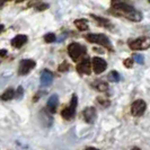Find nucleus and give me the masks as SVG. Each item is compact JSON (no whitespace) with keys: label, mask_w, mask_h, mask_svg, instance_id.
I'll use <instances>...</instances> for the list:
<instances>
[{"label":"nucleus","mask_w":150,"mask_h":150,"mask_svg":"<svg viewBox=\"0 0 150 150\" xmlns=\"http://www.w3.org/2000/svg\"><path fill=\"white\" fill-rule=\"evenodd\" d=\"M111 6L115 10V13H114L115 15H120V16H123V17L127 15L128 13L134 10V8L132 7L131 5L127 4L123 0H112Z\"/></svg>","instance_id":"nucleus-1"},{"label":"nucleus","mask_w":150,"mask_h":150,"mask_svg":"<svg viewBox=\"0 0 150 150\" xmlns=\"http://www.w3.org/2000/svg\"><path fill=\"white\" fill-rule=\"evenodd\" d=\"M86 40L89 41L90 43H95V44H99L104 47H107L110 50H112L113 46L111 41L108 40V38L104 35V34H88L86 36Z\"/></svg>","instance_id":"nucleus-2"},{"label":"nucleus","mask_w":150,"mask_h":150,"mask_svg":"<svg viewBox=\"0 0 150 150\" xmlns=\"http://www.w3.org/2000/svg\"><path fill=\"white\" fill-rule=\"evenodd\" d=\"M130 49L140 51V50H147L150 47V38L149 36H142V38H135L129 42Z\"/></svg>","instance_id":"nucleus-3"},{"label":"nucleus","mask_w":150,"mask_h":150,"mask_svg":"<svg viewBox=\"0 0 150 150\" xmlns=\"http://www.w3.org/2000/svg\"><path fill=\"white\" fill-rule=\"evenodd\" d=\"M68 53L72 60L78 61L79 58H81L83 54H86V49H85V46L78 44V43H71L68 46Z\"/></svg>","instance_id":"nucleus-4"},{"label":"nucleus","mask_w":150,"mask_h":150,"mask_svg":"<svg viewBox=\"0 0 150 150\" xmlns=\"http://www.w3.org/2000/svg\"><path fill=\"white\" fill-rule=\"evenodd\" d=\"M77 96L74 95L72 96V99H71V102H70V105L66 107L62 112H61V115H62V117L63 119H66V120H71L74 116H75L76 114V107H77Z\"/></svg>","instance_id":"nucleus-5"},{"label":"nucleus","mask_w":150,"mask_h":150,"mask_svg":"<svg viewBox=\"0 0 150 150\" xmlns=\"http://www.w3.org/2000/svg\"><path fill=\"white\" fill-rule=\"evenodd\" d=\"M35 61L30 60V59H26V60H22L19 62V68H18V74L21 76H25L30 72V70H33L35 67Z\"/></svg>","instance_id":"nucleus-6"},{"label":"nucleus","mask_w":150,"mask_h":150,"mask_svg":"<svg viewBox=\"0 0 150 150\" xmlns=\"http://www.w3.org/2000/svg\"><path fill=\"white\" fill-rule=\"evenodd\" d=\"M146 108H147L146 102L142 99H138L133 102V104L131 106V113L133 116H141L146 111Z\"/></svg>","instance_id":"nucleus-7"},{"label":"nucleus","mask_w":150,"mask_h":150,"mask_svg":"<svg viewBox=\"0 0 150 150\" xmlns=\"http://www.w3.org/2000/svg\"><path fill=\"white\" fill-rule=\"evenodd\" d=\"M106 68H107V63H106V61L104 59L98 58V57H95L93 59V69H94L95 74L99 75V74L104 72L106 70Z\"/></svg>","instance_id":"nucleus-8"},{"label":"nucleus","mask_w":150,"mask_h":150,"mask_svg":"<svg viewBox=\"0 0 150 150\" xmlns=\"http://www.w3.org/2000/svg\"><path fill=\"white\" fill-rule=\"evenodd\" d=\"M40 121L43 123L44 127H47V128H49V127L52 125V123H53L52 113L47 110V107L41 110V112H40Z\"/></svg>","instance_id":"nucleus-9"},{"label":"nucleus","mask_w":150,"mask_h":150,"mask_svg":"<svg viewBox=\"0 0 150 150\" xmlns=\"http://www.w3.org/2000/svg\"><path fill=\"white\" fill-rule=\"evenodd\" d=\"M83 119L87 123H94V121L97 117V112L95 107H87L83 110Z\"/></svg>","instance_id":"nucleus-10"},{"label":"nucleus","mask_w":150,"mask_h":150,"mask_svg":"<svg viewBox=\"0 0 150 150\" xmlns=\"http://www.w3.org/2000/svg\"><path fill=\"white\" fill-rule=\"evenodd\" d=\"M77 71L83 75H90L91 68H90V61L88 59H83L78 66H77Z\"/></svg>","instance_id":"nucleus-11"},{"label":"nucleus","mask_w":150,"mask_h":150,"mask_svg":"<svg viewBox=\"0 0 150 150\" xmlns=\"http://www.w3.org/2000/svg\"><path fill=\"white\" fill-rule=\"evenodd\" d=\"M53 75L51 71L49 70H43L41 75V85L42 86H50L52 83Z\"/></svg>","instance_id":"nucleus-12"},{"label":"nucleus","mask_w":150,"mask_h":150,"mask_svg":"<svg viewBox=\"0 0 150 150\" xmlns=\"http://www.w3.org/2000/svg\"><path fill=\"white\" fill-rule=\"evenodd\" d=\"M58 106H59V97H58V95H52L51 97L49 98V100H47V110L50 111L51 113H54L57 111V108H58Z\"/></svg>","instance_id":"nucleus-13"},{"label":"nucleus","mask_w":150,"mask_h":150,"mask_svg":"<svg viewBox=\"0 0 150 150\" xmlns=\"http://www.w3.org/2000/svg\"><path fill=\"white\" fill-rule=\"evenodd\" d=\"M26 42H27V36L21 34V35H17V36H15V38L11 40V45H13L14 47L19 49V47H22Z\"/></svg>","instance_id":"nucleus-14"},{"label":"nucleus","mask_w":150,"mask_h":150,"mask_svg":"<svg viewBox=\"0 0 150 150\" xmlns=\"http://www.w3.org/2000/svg\"><path fill=\"white\" fill-rule=\"evenodd\" d=\"M75 25L76 27L81 32L88 30V24H87L86 19H77V21H75Z\"/></svg>","instance_id":"nucleus-15"},{"label":"nucleus","mask_w":150,"mask_h":150,"mask_svg":"<svg viewBox=\"0 0 150 150\" xmlns=\"http://www.w3.org/2000/svg\"><path fill=\"white\" fill-rule=\"evenodd\" d=\"M1 99L2 100H10V99H13V98H15V90L11 89V88H9L7 89L2 95H1Z\"/></svg>","instance_id":"nucleus-16"},{"label":"nucleus","mask_w":150,"mask_h":150,"mask_svg":"<svg viewBox=\"0 0 150 150\" xmlns=\"http://www.w3.org/2000/svg\"><path fill=\"white\" fill-rule=\"evenodd\" d=\"M91 17L98 22V24H100L102 26H104V27H107V26H111V22L108 21V19H106V18H102V17H98V16H95V15H91Z\"/></svg>","instance_id":"nucleus-17"},{"label":"nucleus","mask_w":150,"mask_h":150,"mask_svg":"<svg viewBox=\"0 0 150 150\" xmlns=\"http://www.w3.org/2000/svg\"><path fill=\"white\" fill-rule=\"evenodd\" d=\"M108 80L110 81H113V83H116V81H119L120 80V75H119V72H116V71H111L110 74H108Z\"/></svg>","instance_id":"nucleus-18"},{"label":"nucleus","mask_w":150,"mask_h":150,"mask_svg":"<svg viewBox=\"0 0 150 150\" xmlns=\"http://www.w3.org/2000/svg\"><path fill=\"white\" fill-rule=\"evenodd\" d=\"M96 88H97L99 91H105V90L108 89V86H107V83H104V81H98V83H96L95 85H94Z\"/></svg>","instance_id":"nucleus-19"},{"label":"nucleus","mask_w":150,"mask_h":150,"mask_svg":"<svg viewBox=\"0 0 150 150\" xmlns=\"http://www.w3.org/2000/svg\"><path fill=\"white\" fill-rule=\"evenodd\" d=\"M44 41L46 43H52V42L55 41V35L53 33H49L44 36Z\"/></svg>","instance_id":"nucleus-20"},{"label":"nucleus","mask_w":150,"mask_h":150,"mask_svg":"<svg viewBox=\"0 0 150 150\" xmlns=\"http://www.w3.org/2000/svg\"><path fill=\"white\" fill-rule=\"evenodd\" d=\"M133 62H134L133 58H129V59H127V60H124V66H125L127 68H132Z\"/></svg>","instance_id":"nucleus-21"},{"label":"nucleus","mask_w":150,"mask_h":150,"mask_svg":"<svg viewBox=\"0 0 150 150\" xmlns=\"http://www.w3.org/2000/svg\"><path fill=\"white\" fill-rule=\"evenodd\" d=\"M133 60H134L135 62H138L139 64H142L143 63V57L142 55H140V54H134Z\"/></svg>","instance_id":"nucleus-22"},{"label":"nucleus","mask_w":150,"mask_h":150,"mask_svg":"<svg viewBox=\"0 0 150 150\" xmlns=\"http://www.w3.org/2000/svg\"><path fill=\"white\" fill-rule=\"evenodd\" d=\"M68 69H69V63H68V62H63L62 64L59 66V71H62V72H63V71H67Z\"/></svg>","instance_id":"nucleus-23"},{"label":"nucleus","mask_w":150,"mask_h":150,"mask_svg":"<svg viewBox=\"0 0 150 150\" xmlns=\"http://www.w3.org/2000/svg\"><path fill=\"white\" fill-rule=\"evenodd\" d=\"M23 93H24V90H23L22 87H18V89H17V91H15V97L17 98V99H19V98H22Z\"/></svg>","instance_id":"nucleus-24"},{"label":"nucleus","mask_w":150,"mask_h":150,"mask_svg":"<svg viewBox=\"0 0 150 150\" xmlns=\"http://www.w3.org/2000/svg\"><path fill=\"white\" fill-rule=\"evenodd\" d=\"M47 7H49V5H46V4H43V5H40L38 7H36V9L41 11V10H45V9H46Z\"/></svg>","instance_id":"nucleus-25"},{"label":"nucleus","mask_w":150,"mask_h":150,"mask_svg":"<svg viewBox=\"0 0 150 150\" xmlns=\"http://www.w3.org/2000/svg\"><path fill=\"white\" fill-rule=\"evenodd\" d=\"M85 150H98L97 148H94V147H88V148H86Z\"/></svg>","instance_id":"nucleus-26"},{"label":"nucleus","mask_w":150,"mask_h":150,"mask_svg":"<svg viewBox=\"0 0 150 150\" xmlns=\"http://www.w3.org/2000/svg\"><path fill=\"white\" fill-rule=\"evenodd\" d=\"M5 54H6V51H5V50H2V51H0V55H1V57H4Z\"/></svg>","instance_id":"nucleus-27"},{"label":"nucleus","mask_w":150,"mask_h":150,"mask_svg":"<svg viewBox=\"0 0 150 150\" xmlns=\"http://www.w3.org/2000/svg\"><path fill=\"white\" fill-rule=\"evenodd\" d=\"M4 2H5V0H0V7L4 5Z\"/></svg>","instance_id":"nucleus-28"},{"label":"nucleus","mask_w":150,"mask_h":150,"mask_svg":"<svg viewBox=\"0 0 150 150\" xmlns=\"http://www.w3.org/2000/svg\"><path fill=\"white\" fill-rule=\"evenodd\" d=\"M131 150H141L140 148H138V147H134V148H132Z\"/></svg>","instance_id":"nucleus-29"},{"label":"nucleus","mask_w":150,"mask_h":150,"mask_svg":"<svg viewBox=\"0 0 150 150\" xmlns=\"http://www.w3.org/2000/svg\"><path fill=\"white\" fill-rule=\"evenodd\" d=\"M2 30H4V26H2V25H0V32H1Z\"/></svg>","instance_id":"nucleus-30"},{"label":"nucleus","mask_w":150,"mask_h":150,"mask_svg":"<svg viewBox=\"0 0 150 150\" xmlns=\"http://www.w3.org/2000/svg\"><path fill=\"white\" fill-rule=\"evenodd\" d=\"M149 2H150V0H149Z\"/></svg>","instance_id":"nucleus-31"},{"label":"nucleus","mask_w":150,"mask_h":150,"mask_svg":"<svg viewBox=\"0 0 150 150\" xmlns=\"http://www.w3.org/2000/svg\"><path fill=\"white\" fill-rule=\"evenodd\" d=\"M5 1H6V0H5Z\"/></svg>","instance_id":"nucleus-32"}]
</instances>
